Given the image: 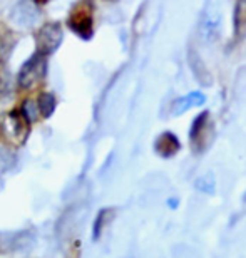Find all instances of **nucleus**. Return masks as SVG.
<instances>
[{
	"mask_svg": "<svg viewBox=\"0 0 246 258\" xmlns=\"http://www.w3.org/2000/svg\"><path fill=\"white\" fill-rule=\"evenodd\" d=\"M30 122L20 109H12L5 112L0 119V133L4 139L14 146H20L27 141L30 133Z\"/></svg>",
	"mask_w": 246,
	"mask_h": 258,
	"instance_id": "f257e3e1",
	"label": "nucleus"
},
{
	"mask_svg": "<svg viewBox=\"0 0 246 258\" xmlns=\"http://www.w3.org/2000/svg\"><path fill=\"white\" fill-rule=\"evenodd\" d=\"M67 25L82 40H91L94 35V5L91 0H80L72 7L67 17Z\"/></svg>",
	"mask_w": 246,
	"mask_h": 258,
	"instance_id": "f03ea898",
	"label": "nucleus"
},
{
	"mask_svg": "<svg viewBox=\"0 0 246 258\" xmlns=\"http://www.w3.org/2000/svg\"><path fill=\"white\" fill-rule=\"evenodd\" d=\"M64 40V30L59 22H47L35 32V47L42 55H52Z\"/></svg>",
	"mask_w": 246,
	"mask_h": 258,
	"instance_id": "7ed1b4c3",
	"label": "nucleus"
},
{
	"mask_svg": "<svg viewBox=\"0 0 246 258\" xmlns=\"http://www.w3.org/2000/svg\"><path fill=\"white\" fill-rule=\"evenodd\" d=\"M45 69H47V62H45V55L35 52L32 57H29L24 62V66L19 71V87L20 89H32L37 86L40 81L44 79Z\"/></svg>",
	"mask_w": 246,
	"mask_h": 258,
	"instance_id": "20e7f679",
	"label": "nucleus"
},
{
	"mask_svg": "<svg viewBox=\"0 0 246 258\" xmlns=\"http://www.w3.org/2000/svg\"><path fill=\"white\" fill-rule=\"evenodd\" d=\"M211 122H209V112L203 111L196 119L193 121L191 131H189V143L194 153H203L211 141Z\"/></svg>",
	"mask_w": 246,
	"mask_h": 258,
	"instance_id": "39448f33",
	"label": "nucleus"
},
{
	"mask_svg": "<svg viewBox=\"0 0 246 258\" xmlns=\"http://www.w3.org/2000/svg\"><path fill=\"white\" fill-rule=\"evenodd\" d=\"M204 102H206V96H204L203 92L193 91V92H189V94H186V96L178 97V99L173 102L171 109H173L174 116H181L183 112H186L188 109H191V107L203 106Z\"/></svg>",
	"mask_w": 246,
	"mask_h": 258,
	"instance_id": "423d86ee",
	"label": "nucleus"
},
{
	"mask_svg": "<svg viewBox=\"0 0 246 258\" xmlns=\"http://www.w3.org/2000/svg\"><path fill=\"white\" fill-rule=\"evenodd\" d=\"M188 60H189V66H191L193 69V74L194 77L199 81V84L201 86H211L213 82V77H211V72H209L208 66L204 64V60L201 59V55H199L196 50H189L188 54Z\"/></svg>",
	"mask_w": 246,
	"mask_h": 258,
	"instance_id": "0eeeda50",
	"label": "nucleus"
},
{
	"mask_svg": "<svg viewBox=\"0 0 246 258\" xmlns=\"http://www.w3.org/2000/svg\"><path fill=\"white\" fill-rule=\"evenodd\" d=\"M154 149H156V153L159 154V156L171 158L179 151V149H181V143H179V139L176 138V134L166 131L156 139Z\"/></svg>",
	"mask_w": 246,
	"mask_h": 258,
	"instance_id": "6e6552de",
	"label": "nucleus"
},
{
	"mask_svg": "<svg viewBox=\"0 0 246 258\" xmlns=\"http://www.w3.org/2000/svg\"><path fill=\"white\" fill-rule=\"evenodd\" d=\"M233 17L234 37L238 40L246 39V0H238V4L234 5Z\"/></svg>",
	"mask_w": 246,
	"mask_h": 258,
	"instance_id": "1a4fd4ad",
	"label": "nucleus"
},
{
	"mask_svg": "<svg viewBox=\"0 0 246 258\" xmlns=\"http://www.w3.org/2000/svg\"><path fill=\"white\" fill-rule=\"evenodd\" d=\"M15 47V35L7 25L0 22V62L9 57Z\"/></svg>",
	"mask_w": 246,
	"mask_h": 258,
	"instance_id": "9d476101",
	"label": "nucleus"
},
{
	"mask_svg": "<svg viewBox=\"0 0 246 258\" xmlns=\"http://www.w3.org/2000/svg\"><path fill=\"white\" fill-rule=\"evenodd\" d=\"M55 106H57V101H55V96L50 94V92H44V94L39 96L37 101V111L39 116H42L44 119H47L54 114Z\"/></svg>",
	"mask_w": 246,
	"mask_h": 258,
	"instance_id": "9b49d317",
	"label": "nucleus"
},
{
	"mask_svg": "<svg viewBox=\"0 0 246 258\" xmlns=\"http://www.w3.org/2000/svg\"><path fill=\"white\" fill-rule=\"evenodd\" d=\"M111 213H114V210L106 208V210H101L99 211V215H97V218H96V223H94V240H97L101 236L102 230H104V225H106L107 216H109Z\"/></svg>",
	"mask_w": 246,
	"mask_h": 258,
	"instance_id": "f8f14e48",
	"label": "nucleus"
},
{
	"mask_svg": "<svg viewBox=\"0 0 246 258\" xmlns=\"http://www.w3.org/2000/svg\"><path fill=\"white\" fill-rule=\"evenodd\" d=\"M214 186H216V183H214L213 174H204L196 181V188L203 193H213Z\"/></svg>",
	"mask_w": 246,
	"mask_h": 258,
	"instance_id": "ddd939ff",
	"label": "nucleus"
},
{
	"mask_svg": "<svg viewBox=\"0 0 246 258\" xmlns=\"http://www.w3.org/2000/svg\"><path fill=\"white\" fill-rule=\"evenodd\" d=\"M34 2H35V4H39V5H45V4L49 2V0H34Z\"/></svg>",
	"mask_w": 246,
	"mask_h": 258,
	"instance_id": "4468645a",
	"label": "nucleus"
}]
</instances>
